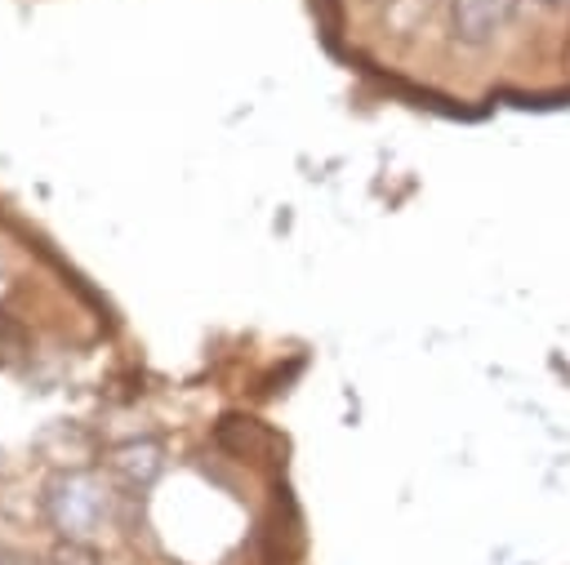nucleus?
I'll return each mask as SVG.
<instances>
[{"label": "nucleus", "instance_id": "3", "mask_svg": "<svg viewBox=\"0 0 570 565\" xmlns=\"http://www.w3.org/2000/svg\"><path fill=\"white\" fill-rule=\"evenodd\" d=\"M165 472V445L160 440H125L116 454H111V476L125 485V489H147L156 476Z\"/></svg>", "mask_w": 570, "mask_h": 565}, {"label": "nucleus", "instance_id": "7", "mask_svg": "<svg viewBox=\"0 0 570 565\" xmlns=\"http://www.w3.org/2000/svg\"><path fill=\"white\" fill-rule=\"evenodd\" d=\"M387 4H396V0H387Z\"/></svg>", "mask_w": 570, "mask_h": 565}, {"label": "nucleus", "instance_id": "6", "mask_svg": "<svg viewBox=\"0 0 570 565\" xmlns=\"http://www.w3.org/2000/svg\"><path fill=\"white\" fill-rule=\"evenodd\" d=\"M543 9H570V0H539Z\"/></svg>", "mask_w": 570, "mask_h": 565}, {"label": "nucleus", "instance_id": "1", "mask_svg": "<svg viewBox=\"0 0 570 565\" xmlns=\"http://www.w3.org/2000/svg\"><path fill=\"white\" fill-rule=\"evenodd\" d=\"M45 521L58 538H71V543H94L111 516H116V494L111 485L89 472V467H67V472H53L49 485H45Z\"/></svg>", "mask_w": 570, "mask_h": 565}, {"label": "nucleus", "instance_id": "2", "mask_svg": "<svg viewBox=\"0 0 570 565\" xmlns=\"http://www.w3.org/2000/svg\"><path fill=\"white\" fill-rule=\"evenodd\" d=\"M512 0H445L450 13V36L468 49H485L494 40V31L503 27Z\"/></svg>", "mask_w": 570, "mask_h": 565}, {"label": "nucleus", "instance_id": "5", "mask_svg": "<svg viewBox=\"0 0 570 565\" xmlns=\"http://www.w3.org/2000/svg\"><path fill=\"white\" fill-rule=\"evenodd\" d=\"M0 565H31V556L18 552V547H4V543H0Z\"/></svg>", "mask_w": 570, "mask_h": 565}, {"label": "nucleus", "instance_id": "4", "mask_svg": "<svg viewBox=\"0 0 570 565\" xmlns=\"http://www.w3.org/2000/svg\"><path fill=\"white\" fill-rule=\"evenodd\" d=\"M49 565H102V561H98L94 543H71V538H58V547H53Z\"/></svg>", "mask_w": 570, "mask_h": 565}]
</instances>
